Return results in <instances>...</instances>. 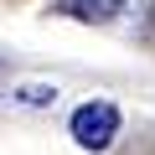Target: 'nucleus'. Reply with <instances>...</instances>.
<instances>
[{
	"label": "nucleus",
	"instance_id": "obj_1",
	"mask_svg": "<svg viewBox=\"0 0 155 155\" xmlns=\"http://www.w3.org/2000/svg\"><path fill=\"white\" fill-rule=\"evenodd\" d=\"M119 109L109 104V98H88V104H78L72 109V119H67V134H72V145L78 150H109L114 145V134H119Z\"/></svg>",
	"mask_w": 155,
	"mask_h": 155
},
{
	"label": "nucleus",
	"instance_id": "obj_2",
	"mask_svg": "<svg viewBox=\"0 0 155 155\" xmlns=\"http://www.w3.org/2000/svg\"><path fill=\"white\" fill-rule=\"evenodd\" d=\"M52 16H67L78 26H109L124 16V0H52Z\"/></svg>",
	"mask_w": 155,
	"mask_h": 155
},
{
	"label": "nucleus",
	"instance_id": "obj_3",
	"mask_svg": "<svg viewBox=\"0 0 155 155\" xmlns=\"http://www.w3.org/2000/svg\"><path fill=\"white\" fill-rule=\"evenodd\" d=\"M16 104H21V109H52V104H57V88H52V83H21V88H16Z\"/></svg>",
	"mask_w": 155,
	"mask_h": 155
}]
</instances>
